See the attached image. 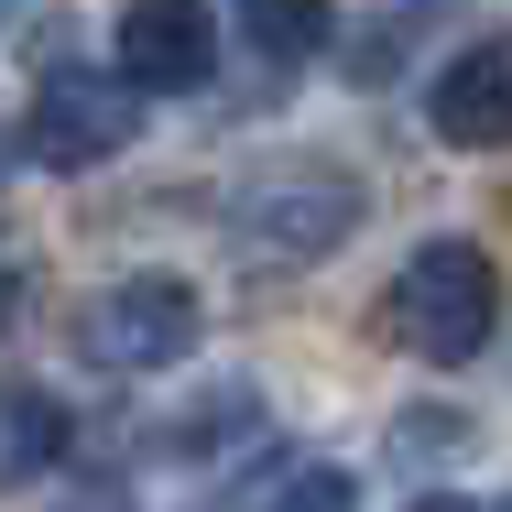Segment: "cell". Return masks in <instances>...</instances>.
I'll return each mask as SVG.
<instances>
[{"label":"cell","instance_id":"8992f818","mask_svg":"<svg viewBox=\"0 0 512 512\" xmlns=\"http://www.w3.org/2000/svg\"><path fill=\"white\" fill-rule=\"evenodd\" d=\"M425 120H436V142H458V153H502L512 142V33L458 44V55L436 66V88H425Z\"/></svg>","mask_w":512,"mask_h":512},{"label":"cell","instance_id":"8fae6325","mask_svg":"<svg viewBox=\"0 0 512 512\" xmlns=\"http://www.w3.org/2000/svg\"><path fill=\"white\" fill-rule=\"evenodd\" d=\"M11 316H22V273H0V338H11Z\"/></svg>","mask_w":512,"mask_h":512},{"label":"cell","instance_id":"ba28073f","mask_svg":"<svg viewBox=\"0 0 512 512\" xmlns=\"http://www.w3.org/2000/svg\"><path fill=\"white\" fill-rule=\"evenodd\" d=\"M55 458H66V404L33 393V382H0V491L44 480Z\"/></svg>","mask_w":512,"mask_h":512},{"label":"cell","instance_id":"5b68a950","mask_svg":"<svg viewBox=\"0 0 512 512\" xmlns=\"http://www.w3.org/2000/svg\"><path fill=\"white\" fill-rule=\"evenodd\" d=\"M109 66H120L142 99H186V88L218 77V11H207V0H131Z\"/></svg>","mask_w":512,"mask_h":512},{"label":"cell","instance_id":"52a82bcc","mask_svg":"<svg viewBox=\"0 0 512 512\" xmlns=\"http://www.w3.org/2000/svg\"><path fill=\"white\" fill-rule=\"evenodd\" d=\"M207 512H349V469H327V458H262Z\"/></svg>","mask_w":512,"mask_h":512},{"label":"cell","instance_id":"7a4b0ae2","mask_svg":"<svg viewBox=\"0 0 512 512\" xmlns=\"http://www.w3.org/2000/svg\"><path fill=\"white\" fill-rule=\"evenodd\" d=\"M502 327V273L480 240H425L393 273V338L414 360H480Z\"/></svg>","mask_w":512,"mask_h":512},{"label":"cell","instance_id":"30bf717a","mask_svg":"<svg viewBox=\"0 0 512 512\" xmlns=\"http://www.w3.org/2000/svg\"><path fill=\"white\" fill-rule=\"evenodd\" d=\"M55 512H131V502H120V480H99V491H77V502H55Z\"/></svg>","mask_w":512,"mask_h":512},{"label":"cell","instance_id":"6da1fadb","mask_svg":"<svg viewBox=\"0 0 512 512\" xmlns=\"http://www.w3.org/2000/svg\"><path fill=\"white\" fill-rule=\"evenodd\" d=\"M360 175H338V164H295V175H262V186H240L229 207V251L251 262V273H306L327 262L349 229H360Z\"/></svg>","mask_w":512,"mask_h":512},{"label":"cell","instance_id":"9c48e42d","mask_svg":"<svg viewBox=\"0 0 512 512\" xmlns=\"http://www.w3.org/2000/svg\"><path fill=\"white\" fill-rule=\"evenodd\" d=\"M229 11H240V44H251L262 66L327 55V0H229Z\"/></svg>","mask_w":512,"mask_h":512},{"label":"cell","instance_id":"277c9868","mask_svg":"<svg viewBox=\"0 0 512 512\" xmlns=\"http://www.w3.org/2000/svg\"><path fill=\"white\" fill-rule=\"evenodd\" d=\"M197 284H175V273H131V284H109L99 306L77 316V349L99 360V371H120V382H142V371H175L186 349H197Z\"/></svg>","mask_w":512,"mask_h":512},{"label":"cell","instance_id":"7c38bea8","mask_svg":"<svg viewBox=\"0 0 512 512\" xmlns=\"http://www.w3.org/2000/svg\"><path fill=\"white\" fill-rule=\"evenodd\" d=\"M11 11H22V0H0V22H11Z\"/></svg>","mask_w":512,"mask_h":512},{"label":"cell","instance_id":"3957f363","mask_svg":"<svg viewBox=\"0 0 512 512\" xmlns=\"http://www.w3.org/2000/svg\"><path fill=\"white\" fill-rule=\"evenodd\" d=\"M131 131H142V88H131L120 66H55V77L33 88V109H22V153H33L44 175H88Z\"/></svg>","mask_w":512,"mask_h":512},{"label":"cell","instance_id":"4fadbf2b","mask_svg":"<svg viewBox=\"0 0 512 512\" xmlns=\"http://www.w3.org/2000/svg\"><path fill=\"white\" fill-rule=\"evenodd\" d=\"M491 512H512V502H491Z\"/></svg>","mask_w":512,"mask_h":512}]
</instances>
